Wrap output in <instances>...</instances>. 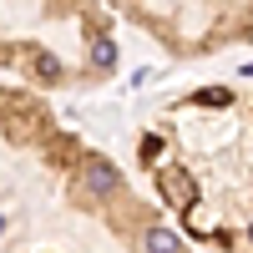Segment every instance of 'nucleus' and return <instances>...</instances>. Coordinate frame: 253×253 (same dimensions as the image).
<instances>
[{"mask_svg":"<svg viewBox=\"0 0 253 253\" xmlns=\"http://www.w3.org/2000/svg\"><path fill=\"white\" fill-rule=\"evenodd\" d=\"M137 167L177 233L213 253H253V91L172 96L137 132Z\"/></svg>","mask_w":253,"mask_h":253,"instance_id":"nucleus-1","label":"nucleus"},{"mask_svg":"<svg viewBox=\"0 0 253 253\" xmlns=\"http://www.w3.org/2000/svg\"><path fill=\"white\" fill-rule=\"evenodd\" d=\"M0 66L41 86H91L117 71L101 0H0Z\"/></svg>","mask_w":253,"mask_h":253,"instance_id":"nucleus-2","label":"nucleus"},{"mask_svg":"<svg viewBox=\"0 0 253 253\" xmlns=\"http://www.w3.org/2000/svg\"><path fill=\"white\" fill-rule=\"evenodd\" d=\"M172 61H208L253 41V0H112Z\"/></svg>","mask_w":253,"mask_h":253,"instance_id":"nucleus-3","label":"nucleus"}]
</instances>
